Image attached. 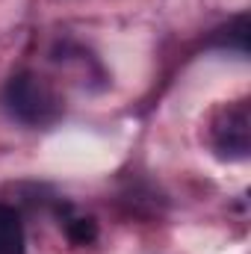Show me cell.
<instances>
[{
  "mask_svg": "<svg viewBox=\"0 0 251 254\" xmlns=\"http://www.w3.org/2000/svg\"><path fill=\"white\" fill-rule=\"evenodd\" d=\"M65 237L74 243V246H89L98 240V222L89 219V216H80V219H71L65 225Z\"/></svg>",
  "mask_w": 251,
  "mask_h": 254,
  "instance_id": "4",
  "label": "cell"
},
{
  "mask_svg": "<svg viewBox=\"0 0 251 254\" xmlns=\"http://www.w3.org/2000/svg\"><path fill=\"white\" fill-rule=\"evenodd\" d=\"M251 148V119L246 104L228 107L222 125L216 127V151L228 160H246Z\"/></svg>",
  "mask_w": 251,
  "mask_h": 254,
  "instance_id": "2",
  "label": "cell"
},
{
  "mask_svg": "<svg viewBox=\"0 0 251 254\" xmlns=\"http://www.w3.org/2000/svg\"><path fill=\"white\" fill-rule=\"evenodd\" d=\"M3 110L21 125L39 127L57 119L60 101L36 74H15L3 89Z\"/></svg>",
  "mask_w": 251,
  "mask_h": 254,
  "instance_id": "1",
  "label": "cell"
},
{
  "mask_svg": "<svg viewBox=\"0 0 251 254\" xmlns=\"http://www.w3.org/2000/svg\"><path fill=\"white\" fill-rule=\"evenodd\" d=\"M0 254H24V225L9 204H0Z\"/></svg>",
  "mask_w": 251,
  "mask_h": 254,
  "instance_id": "3",
  "label": "cell"
}]
</instances>
